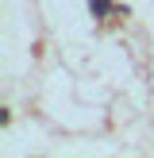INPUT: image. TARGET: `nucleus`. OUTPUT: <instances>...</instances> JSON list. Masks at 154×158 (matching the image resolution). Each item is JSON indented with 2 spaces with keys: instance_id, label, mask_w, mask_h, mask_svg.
I'll use <instances>...</instances> for the list:
<instances>
[{
  "instance_id": "nucleus-1",
  "label": "nucleus",
  "mask_w": 154,
  "mask_h": 158,
  "mask_svg": "<svg viewBox=\"0 0 154 158\" xmlns=\"http://www.w3.org/2000/svg\"><path fill=\"white\" fill-rule=\"evenodd\" d=\"M89 4H92V12H96V15H104V12H108V0H89Z\"/></svg>"
}]
</instances>
